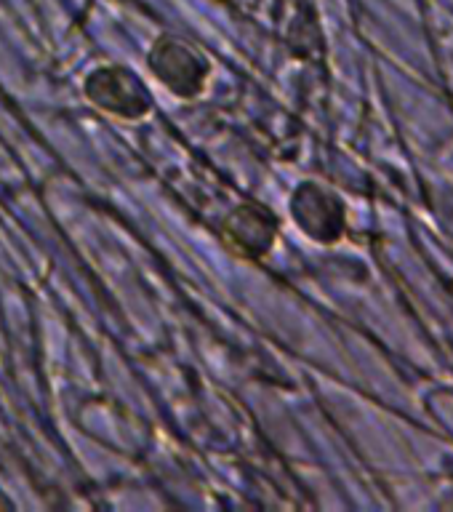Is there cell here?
I'll return each mask as SVG.
<instances>
[{"instance_id":"4","label":"cell","mask_w":453,"mask_h":512,"mask_svg":"<svg viewBox=\"0 0 453 512\" xmlns=\"http://www.w3.org/2000/svg\"><path fill=\"white\" fill-rule=\"evenodd\" d=\"M227 238L232 246L246 254H264L272 246L275 238V219L270 211L259 206H246L235 211L232 222L227 224Z\"/></svg>"},{"instance_id":"1","label":"cell","mask_w":453,"mask_h":512,"mask_svg":"<svg viewBox=\"0 0 453 512\" xmlns=\"http://www.w3.org/2000/svg\"><path fill=\"white\" fill-rule=\"evenodd\" d=\"M147 62H150L152 75L176 96L190 99V96H198L206 86L208 62L184 40L160 38L152 46Z\"/></svg>"},{"instance_id":"3","label":"cell","mask_w":453,"mask_h":512,"mask_svg":"<svg viewBox=\"0 0 453 512\" xmlns=\"http://www.w3.org/2000/svg\"><path fill=\"white\" fill-rule=\"evenodd\" d=\"M296 224L315 240H336L342 235L344 211L331 192L320 190L315 184L299 187L291 203Z\"/></svg>"},{"instance_id":"2","label":"cell","mask_w":453,"mask_h":512,"mask_svg":"<svg viewBox=\"0 0 453 512\" xmlns=\"http://www.w3.org/2000/svg\"><path fill=\"white\" fill-rule=\"evenodd\" d=\"M86 96L102 112L126 120L144 118L152 107L142 80L123 67H102L91 72L86 78Z\"/></svg>"}]
</instances>
